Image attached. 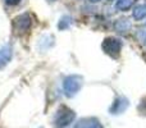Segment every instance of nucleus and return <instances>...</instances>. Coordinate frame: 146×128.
Listing matches in <instances>:
<instances>
[{
  "label": "nucleus",
  "mask_w": 146,
  "mask_h": 128,
  "mask_svg": "<svg viewBox=\"0 0 146 128\" xmlns=\"http://www.w3.org/2000/svg\"><path fill=\"white\" fill-rule=\"evenodd\" d=\"M99 124L96 123H87V122H81V124L78 126V128H98Z\"/></svg>",
  "instance_id": "obj_1"
}]
</instances>
